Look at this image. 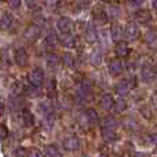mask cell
Returning <instances> with one entry per match:
<instances>
[{
  "label": "cell",
  "instance_id": "1",
  "mask_svg": "<svg viewBox=\"0 0 157 157\" xmlns=\"http://www.w3.org/2000/svg\"><path fill=\"white\" fill-rule=\"evenodd\" d=\"M135 77L132 78H127V80H123L120 81V83L116 84V87H114V90H116V92L120 95V97H124V95H127L128 92L131 91V88H134V86H135Z\"/></svg>",
  "mask_w": 157,
  "mask_h": 157
},
{
  "label": "cell",
  "instance_id": "2",
  "mask_svg": "<svg viewBox=\"0 0 157 157\" xmlns=\"http://www.w3.org/2000/svg\"><path fill=\"white\" fill-rule=\"evenodd\" d=\"M14 59H15L17 65H18L19 68H25V66L28 65V59H29L26 50H25L24 47H18V48L15 50V55H14Z\"/></svg>",
  "mask_w": 157,
  "mask_h": 157
},
{
  "label": "cell",
  "instance_id": "3",
  "mask_svg": "<svg viewBox=\"0 0 157 157\" xmlns=\"http://www.w3.org/2000/svg\"><path fill=\"white\" fill-rule=\"evenodd\" d=\"M124 72V62L120 58H114L110 61L109 63V73L113 75V76H119Z\"/></svg>",
  "mask_w": 157,
  "mask_h": 157
},
{
  "label": "cell",
  "instance_id": "4",
  "mask_svg": "<svg viewBox=\"0 0 157 157\" xmlns=\"http://www.w3.org/2000/svg\"><path fill=\"white\" fill-rule=\"evenodd\" d=\"M28 80H29V83L35 84V86H40V84L44 81V72L41 71L40 68H35L33 71L29 72Z\"/></svg>",
  "mask_w": 157,
  "mask_h": 157
},
{
  "label": "cell",
  "instance_id": "5",
  "mask_svg": "<svg viewBox=\"0 0 157 157\" xmlns=\"http://www.w3.org/2000/svg\"><path fill=\"white\" fill-rule=\"evenodd\" d=\"M141 35V30L135 24H128L124 29V37L127 40H136Z\"/></svg>",
  "mask_w": 157,
  "mask_h": 157
},
{
  "label": "cell",
  "instance_id": "6",
  "mask_svg": "<svg viewBox=\"0 0 157 157\" xmlns=\"http://www.w3.org/2000/svg\"><path fill=\"white\" fill-rule=\"evenodd\" d=\"M156 77V71L152 66H144L141 71V78L145 83H150L152 80H155Z\"/></svg>",
  "mask_w": 157,
  "mask_h": 157
},
{
  "label": "cell",
  "instance_id": "7",
  "mask_svg": "<svg viewBox=\"0 0 157 157\" xmlns=\"http://www.w3.org/2000/svg\"><path fill=\"white\" fill-rule=\"evenodd\" d=\"M39 35H40V28H39V25H30V26L26 28V30H25V39L26 40H36V39L39 37Z\"/></svg>",
  "mask_w": 157,
  "mask_h": 157
},
{
  "label": "cell",
  "instance_id": "8",
  "mask_svg": "<svg viewBox=\"0 0 157 157\" xmlns=\"http://www.w3.org/2000/svg\"><path fill=\"white\" fill-rule=\"evenodd\" d=\"M99 103H101V108L105 109V110H110L112 108H114V99L110 94H108V92L101 97Z\"/></svg>",
  "mask_w": 157,
  "mask_h": 157
},
{
  "label": "cell",
  "instance_id": "9",
  "mask_svg": "<svg viewBox=\"0 0 157 157\" xmlns=\"http://www.w3.org/2000/svg\"><path fill=\"white\" fill-rule=\"evenodd\" d=\"M19 120H21V123L25 125V127H30V125H33V114L30 110H28V109H22L21 114H19Z\"/></svg>",
  "mask_w": 157,
  "mask_h": 157
},
{
  "label": "cell",
  "instance_id": "10",
  "mask_svg": "<svg viewBox=\"0 0 157 157\" xmlns=\"http://www.w3.org/2000/svg\"><path fill=\"white\" fill-rule=\"evenodd\" d=\"M102 58H103L102 52H101L99 50H94L88 57V62L91 66H95V68H97V66H99L101 63H102Z\"/></svg>",
  "mask_w": 157,
  "mask_h": 157
},
{
  "label": "cell",
  "instance_id": "11",
  "mask_svg": "<svg viewBox=\"0 0 157 157\" xmlns=\"http://www.w3.org/2000/svg\"><path fill=\"white\" fill-rule=\"evenodd\" d=\"M63 147L66 150H77L80 147V141H78L76 136H68L63 141Z\"/></svg>",
  "mask_w": 157,
  "mask_h": 157
},
{
  "label": "cell",
  "instance_id": "12",
  "mask_svg": "<svg viewBox=\"0 0 157 157\" xmlns=\"http://www.w3.org/2000/svg\"><path fill=\"white\" fill-rule=\"evenodd\" d=\"M57 28L62 33H68L72 28V21L69 18H66V17H62V18H59L57 21Z\"/></svg>",
  "mask_w": 157,
  "mask_h": 157
},
{
  "label": "cell",
  "instance_id": "13",
  "mask_svg": "<svg viewBox=\"0 0 157 157\" xmlns=\"http://www.w3.org/2000/svg\"><path fill=\"white\" fill-rule=\"evenodd\" d=\"M59 43L62 44L65 48H73V47L76 46V39L72 35H69V33H65V35L59 39Z\"/></svg>",
  "mask_w": 157,
  "mask_h": 157
},
{
  "label": "cell",
  "instance_id": "14",
  "mask_svg": "<svg viewBox=\"0 0 157 157\" xmlns=\"http://www.w3.org/2000/svg\"><path fill=\"white\" fill-rule=\"evenodd\" d=\"M110 35H112V39H113V40H120V39L124 36V29L121 28V25L114 24L110 29Z\"/></svg>",
  "mask_w": 157,
  "mask_h": 157
},
{
  "label": "cell",
  "instance_id": "15",
  "mask_svg": "<svg viewBox=\"0 0 157 157\" xmlns=\"http://www.w3.org/2000/svg\"><path fill=\"white\" fill-rule=\"evenodd\" d=\"M114 51H116V54L119 55V57H125V55L130 52V47H128V44L125 43V41H119V43L116 44Z\"/></svg>",
  "mask_w": 157,
  "mask_h": 157
},
{
  "label": "cell",
  "instance_id": "16",
  "mask_svg": "<svg viewBox=\"0 0 157 157\" xmlns=\"http://www.w3.org/2000/svg\"><path fill=\"white\" fill-rule=\"evenodd\" d=\"M98 40V33L92 26H88L86 29V41L90 44H94Z\"/></svg>",
  "mask_w": 157,
  "mask_h": 157
},
{
  "label": "cell",
  "instance_id": "17",
  "mask_svg": "<svg viewBox=\"0 0 157 157\" xmlns=\"http://www.w3.org/2000/svg\"><path fill=\"white\" fill-rule=\"evenodd\" d=\"M108 19H109L108 13H105V11H102V10H98L94 15V21H95V24H98V25H105L106 22H108Z\"/></svg>",
  "mask_w": 157,
  "mask_h": 157
},
{
  "label": "cell",
  "instance_id": "18",
  "mask_svg": "<svg viewBox=\"0 0 157 157\" xmlns=\"http://www.w3.org/2000/svg\"><path fill=\"white\" fill-rule=\"evenodd\" d=\"M102 138L105 142L110 144L116 139V132L113 131V128H102Z\"/></svg>",
  "mask_w": 157,
  "mask_h": 157
},
{
  "label": "cell",
  "instance_id": "19",
  "mask_svg": "<svg viewBox=\"0 0 157 157\" xmlns=\"http://www.w3.org/2000/svg\"><path fill=\"white\" fill-rule=\"evenodd\" d=\"M86 119L90 124H97L99 117H98V113L95 109H88V110H86Z\"/></svg>",
  "mask_w": 157,
  "mask_h": 157
},
{
  "label": "cell",
  "instance_id": "20",
  "mask_svg": "<svg viewBox=\"0 0 157 157\" xmlns=\"http://www.w3.org/2000/svg\"><path fill=\"white\" fill-rule=\"evenodd\" d=\"M43 124H44V127H46L47 130H51V128L54 127V124H55V116L52 114V112H51V113L44 114Z\"/></svg>",
  "mask_w": 157,
  "mask_h": 157
},
{
  "label": "cell",
  "instance_id": "21",
  "mask_svg": "<svg viewBox=\"0 0 157 157\" xmlns=\"http://www.w3.org/2000/svg\"><path fill=\"white\" fill-rule=\"evenodd\" d=\"M13 15H10L8 13H4L2 15V21H0V25H2L3 29H8V28H11V25H13Z\"/></svg>",
  "mask_w": 157,
  "mask_h": 157
},
{
  "label": "cell",
  "instance_id": "22",
  "mask_svg": "<svg viewBox=\"0 0 157 157\" xmlns=\"http://www.w3.org/2000/svg\"><path fill=\"white\" fill-rule=\"evenodd\" d=\"M101 125H102V128H114L117 125V121L113 116H106L101 121Z\"/></svg>",
  "mask_w": 157,
  "mask_h": 157
},
{
  "label": "cell",
  "instance_id": "23",
  "mask_svg": "<svg viewBox=\"0 0 157 157\" xmlns=\"http://www.w3.org/2000/svg\"><path fill=\"white\" fill-rule=\"evenodd\" d=\"M44 155L48 157H55V156H61L62 153L58 150V147L55 146V145H48V146H46V149H44Z\"/></svg>",
  "mask_w": 157,
  "mask_h": 157
},
{
  "label": "cell",
  "instance_id": "24",
  "mask_svg": "<svg viewBox=\"0 0 157 157\" xmlns=\"http://www.w3.org/2000/svg\"><path fill=\"white\" fill-rule=\"evenodd\" d=\"M120 14H121V11H120V8L117 7V6H114V4L109 6L108 15H109V18H110V19H117L120 17Z\"/></svg>",
  "mask_w": 157,
  "mask_h": 157
},
{
  "label": "cell",
  "instance_id": "25",
  "mask_svg": "<svg viewBox=\"0 0 157 157\" xmlns=\"http://www.w3.org/2000/svg\"><path fill=\"white\" fill-rule=\"evenodd\" d=\"M145 41L147 43V46H149V47L155 48V47L157 46V36L153 32H147L146 33V37H145Z\"/></svg>",
  "mask_w": 157,
  "mask_h": 157
},
{
  "label": "cell",
  "instance_id": "26",
  "mask_svg": "<svg viewBox=\"0 0 157 157\" xmlns=\"http://www.w3.org/2000/svg\"><path fill=\"white\" fill-rule=\"evenodd\" d=\"M37 87H39V86H35V84H32V83H30L29 86L25 87V92H26L28 97H32V98L37 97V95H39V90H37Z\"/></svg>",
  "mask_w": 157,
  "mask_h": 157
},
{
  "label": "cell",
  "instance_id": "27",
  "mask_svg": "<svg viewBox=\"0 0 157 157\" xmlns=\"http://www.w3.org/2000/svg\"><path fill=\"white\" fill-rule=\"evenodd\" d=\"M39 109H40V112H43V114L51 113L52 112V105L50 103V101H41V102L39 103Z\"/></svg>",
  "mask_w": 157,
  "mask_h": 157
},
{
  "label": "cell",
  "instance_id": "28",
  "mask_svg": "<svg viewBox=\"0 0 157 157\" xmlns=\"http://www.w3.org/2000/svg\"><path fill=\"white\" fill-rule=\"evenodd\" d=\"M62 62H63L65 66L72 68V66L75 65V57L71 54V52H65V54L62 55Z\"/></svg>",
  "mask_w": 157,
  "mask_h": 157
},
{
  "label": "cell",
  "instance_id": "29",
  "mask_svg": "<svg viewBox=\"0 0 157 157\" xmlns=\"http://www.w3.org/2000/svg\"><path fill=\"white\" fill-rule=\"evenodd\" d=\"M46 43L48 44L50 47H54L59 43V37H58L55 33H48V35L46 36Z\"/></svg>",
  "mask_w": 157,
  "mask_h": 157
},
{
  "label": "cell",
  "instance_id": "30",
  "mask_svg": "<svg viewBox=\"0 0 157 157\" xmlns=\"http://www.w3.org/2000/svg\"><path fill=\"white\" fill-rule=\"evenodd\" d=\"M46 62H47V65L50 66V68H57L58 66V62H59V59H58V55H55V54H48L47 55V59H46Z\"/></svg>",
  "mask_w": 157,
  "mask_h": 157
},
{
  "label": "cell",
  "instance_id": "31",
  "mask_svg": "<svg viewBox=\"0 0 157 157\" xmlns=\"http://www.w3.org/2000/svg\"><path fill=\"white\" fill-rule=\"evenodd\" d=\"M135 18H136V21H139L141 24H146V22H149L150 15H149L147 11H138L136 15H135Z\"/></svg>",
  "mask_w": 157,
  "mask_h": 157
},
{
  "label": "cell",
  "instance_id": "32",
  "mask_svg": "<svg viewBox=\"0 0 157 157\" xmlns=\"http://www.w3.org/2000/svg\"><path fill=\"white\" fill-rule=\"evenodd\" d=\"M123 124H124V127L130 131H138V128H139L135 120H131V119H125L124 121H123Z\"/></svg>",
  "mask_w": 157,
  "mask_h": 157
},
{
  "label": "cell",
  "instance_id": "33",
  "mask_svg": "<svg viewBox=\"0 0 157 157\" xmlns=\"http://www.w3.org/2000/svg\"><path fill=\"white\" fill-rule=\"evenodd\" d=\"M91 90H92L91 80H88V78H84V80L81 81V92H83V94H86V92H90Z\"/></svg>",
  "mask_w": 157,
  "mask_h": 157
},
{
  "label": "cell",
  "instance_id": "34",
  "mask_svg": "<svg viewBox=\"0 0 157 157\" xmlns=\"http://www.w3.org/2000/svg\"><path fill=\"white\" fill-rule=\"evenodd\" d=\"M125 108H127V103H125L124 99H119L117 102H114V110H116L117 113H120V112H124Z\"/></svg>",
  "mask_w": 157,
  "mask_h": 157
},
{
  "label": "cell",
  "instance_id": "35",
  "mask_svg": "<svg viewBox=\"0 0 157 157\" xmlns=\"http://www.w3.org/2000/svg\"><path fill=\"white\" fill-rule=\"evenodd\" d=\"M58 3H59V0H46L44 6H46L48 10H55V8L58 7Z\"/></svg>",
  "mask_w": 157,
  "mask_h": 157
},
{
  "label": "cell",
  "instance_id": "36",
  "mask_svg": "<svg viewBox=\"0 0 157 157\" xmlns=\"http://www.w3.org/2000/svg\"><path fill=\"white\" fill-rule=\"evenodd\" d=\"M7 3L10 6V8H13V10H17L21 6V0H7Z\"/></svg>",
  "mask_w": 157,
  "mask_h": 157
},
{
  "label": "cell",
  "instance_id": "37",
  "mask_svg": "<svg viewBox=\"0 0 157 157\" xmlns=\"http://www.w3.org/2000/svg\"><path fill=\"white\" fill-rule=\"evenodd\" d=\"M15 156H29V152H26L25 149H22V147H18V149L15 150Z\"/></svg>",
  "mask_w": 157,
  "mask_h": 157
},
{
  "label": "cell",
  "instance_id": "38",
  "mask_svg": "<svg viewBox=\"0 0 157 157\" xmlns=\"http://www.w3.org/2000/svg\"><path fill=\"white\" fill-rule=\"evenodd\" d=\"M47 90H48L50 92H54V90H55V80H54V78H51V80H50L48 86H47Z\"/></svg>",
  "mask_w": 157,
  "mask_h": 157
},
{
  "label": "cell",
  "instance_id": "39",
  "mask_svg": "<svg viewBox=\"0 0 157 157\" xmlns=\"http://www.w3.org/2000/svg\"><path fill=\"white\" fill-rule=\"evenodd\" d=\"M29 156H35V157H39V156H43V153L40 152V150H37V149H32L29 152Z\"/></svg>",
  "mask_w": 157,
  "mask_h": 157
},
{
  "label": "cell",
  "instance_id": "40",
  "mask_svg": "<svg viewBox=\"0 0 157 157\" xmlns=\"http://www.w3.org/2000/svg\"><path fill=\"white\" fill-rule=\"evenodd\" d=\"M25 3H26L28 8H33L36 6V3H37V0H25Z\"/></svg>",
  "mask_w": 157,
  "mask_h": 157
},
{
  "label": "cell",
  "instance_id": "41",
  "mask_svg": "<svg viewBox=\"0 0 157 157\" xmlns=\"http://www.w3.org/2000/svg\"><path fill=\"white\" fill-rule=\"evenodd\" d=\"M7 135H8L7 128H6L4 124H3V125H2V139H6V138H7Z\"/></svg>",
  "mask_w": 157,
  "mask_h": 157
},
{
  "label": "cell",
  "instance_id": "42",
  "mask_svg": "<svg viewBox=\"0 0 157 157\" xmlns=\"http://www.w3.org/2000/svg\"><path fill=\"white\" fill-rule=\"evenodd\" d=\"M142 113H145V117H147V119L150 117V110H147V109H142Z\"/></svg>",
  "mask_w": 157,
  "mask_h": 157
},
{
  "label": "cell",
  "instance_id": "43",
  "mask_svg": "<svg viewBox=\"0 0 157 157\" xmlns=\"http://www.w3.org/2000/svg\"><path fill=\"white\" fill-rule=\"evenodd\" d=\"M144 2H145V0H134V3H135L136 6H139V4H144Z\"/></svg>",
  "mask_w": 157,
  "mask_h": 157
},
{
  "label": "cell",
  "instance_id": "44",
  "mask_svg": "<svg viewBox=\"0 0 157 157\" xmlns=\"http://www.w3.org/2000/svg\"><path fill=\"white\" fill-rule=\"evenodd\" d=\"M153 10L157 13V0H153Z\"/></svg>",
  "mask_w": 157,
  "mask_h": 157
}]
</instances>
